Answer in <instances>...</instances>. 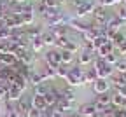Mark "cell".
<instances>
[{
	"mask_svg": "<svg viewBox=\"0 0 126 117\" xmlns=\"http://www.w3.org/2000/svg\"><path fill=\"white\" fill-rule=\"evenodd\" d=\"M46 65L53 66V68H58L61 65V53L56 51V49H51V51L46 53Z\"/></svg>",
	"mask_w": 126,
	"mask_h": 117,
	"instance_id": "3",
	"label": "cell"
},
{
	"mask_svg": "<svg viewBox=\"0 0 126 117\" xmlns=\"http://www.w3.org/2000/svg\"><path fill=\"white\" fill-rule=\"evenodd\" d=\"M77 112L81 114L82 117H94V115L98 114L96 105H94V103H84V105L79 107V110H77Z\"/></svg>",
	"mask_w": 126,
	"mask_h": 117,
	"instance_id": "4",
	"label": "cell"
},
{
	"mask_svg": "<svg viewBox=\"0 0 126 117\" xmlns=\"http://www.w3.org/2000/svg\"><path fill=\"white\" fill-rule=\"evenodd\" d=\"M124 40H126V35H123V33H119V31H117L116 35L112 37V40H110V44H112L114 47H117V45H121V44H123Z\"/></svg>",
	"mask_w": 126,
	"mask_h": 117,
	"instance_id": "30",
	"label": "cell"
},
{
	"mask_svg": "<svg viewBox=\"0 0 126 117\" xmlns=\"http://www.w3.org/2000/svg\"><path fill=\"white\" fill-rule=\"evenodd\" d=\"M117 61H119V54H116L114 51H112V53H110V54L105 58V63H107V65H110V66H112V65H116Z\"/></svg>",
	"mask_w": 126,
	"mask_h": 117,
	"instance_id": "32",
	"label": "cell"
},
{
	"mask_svg": "<svg viewBox=\"0 0 126 117\" xmlns=\"http://www.w3.org/2000/svg\"><path fill=\"white\" fill-rule=\"evenodd\" d=\"M65 117H82L79 112H70V114H65Z\"/></svg>",
	"mask_w": 126,
	"mask_h": 117,
	"instance_id": "47",
	"label": "cell"
},
{
	"mask_svg": "<svg viewBox=\"0 0 126 117\" xmlns=\"http://www.w3.org/2000/svg\"><path fill=\"white\" fill-rule=\"evenodd\" d=\"M98 4H100V7H109V5L117 4V0H98Z\"/></svg>",
	"mask_w": 126,
	"mask_h": 117,
	"instance_id": "43",
	"label": "cell"
},
{
	"mask_svg": "<svg viewBox=\"0 0 126 117\" xmlns=\"http://www.w3.org/2000/svg\"><path fill=\"white\" fill-rule=\"evenodd\" d=\"M0 63H2L4 66H14L16 63H18V59H16L14 54L5 53V54H0Z\"/></svg>",
	"mask_w": 126,
	"mask_h": 117,
	"instance_id": "14",
	"label": "cell"
},
{
	"mask_svg": "<svg viewBox=\"0 0 126 117\" xmlns=\"http://www.w3.org/2000/svg\"><path fill=\"white\" fill-rule=\"evenodd\" d=\"M47 114H49V117H65V112H61L58 107H54V108H47Z\"/></svg>",
	"mask_w": 126,
	"mask_h": 117,
	"instance_id": "34",
	"label": "cell"
},
{
	"mask_svg": "<svg viewBox=\"0 0 126 117\" xmlns=\"http://www.w3.org/2000/svg\"><path fill=\"white\" fill-rule=\"evenodd\" d=\"M114 86H116V89H119V88H124V86H126V80H124V77H123V75L114 77Z\"/></svg>",
	"mask_w": 126,
	"mask_h": 117,
	"instance_id": "37",
	"label": "cell"
},
{
	"mask_svg": "<svg viewBox=\"0 0 126 117\" xmlns=\"http://www.w3.org/2000/svg\"><path fill=\"white\" fill-rule=\"evenodd\" d=\"M26 117H42V112L40 110H37V108H33L32 107L28 112H26Z\"/></svg>",
	"mask_w": 126,
	"mask_h": 117,
	"instance_id": "41",
	"label": "cell"
},
{
	"mask_svg": "<svg viewBox=\"0 0 126 117\" xmlns=\"http://www.w3.org/2000/svg\"><path fill=\"white\" fill-rule=\"evenodd\" d=\"M121 75H123V77H124V80H126V73H121Z\"/></svg>",
	"mask_w": 126,
	"mask_h": 117,
	"instance_id": "49",
	"label": "cell"
},
{
	"mask_svg": "<svg viewBox=\"0 0 126 117\" xmlns=\"http://www.w3.org/2000/svg\"><path fill=\"white\" fill-rule=\"evenodd\" d=\"M93 61V53H89V51H81V54H79V65H88V63H91Z\"/></svg>",
	"mask_w": 126,
	"mask_h": 117,
	"instance_id": "21",
	"label": "cell"
},
{
	"mask_svg": "<svg viewBox=\"0 0 126 117\" xmlns=\"http://www.w3.org/2000/svg\"><path fill=\"white\" fill-rule=\"evenodd\" d=\"M68 42H70V40H68V37H63V39H58V40H56V47H60L61 51H63V49L67 47V44H68Z\"/></svg>",
	"mask_w": 126,
	"mask_h": 117,
	"instance_id": "40",
	"label": "cell"
},
{
	"mask_svg": "<svg viewBox=\"0 0 126 117\" xmlns=\"http://www.w3.org/2000/svg\"><path fill=\"white\" fill-rule=\"evenodd\" d=\"M93 103H94V105H100V107H103V108H107V107L112 105V94H110V93L98 94V96H96V100H94Z\"/></svg>",
	"mask_w": 126,
	"mask_h": 117,
	"instance_id": "7",
	"label": "cell"
},
{
	"mask_svg": "<svg viewBox=\"0 0 126 117\" xmlns=\"http://www.w3.org/2000/svg\"><path fill=\"white\" fill-rule=\"evenodd\" d=\"M30 45H32V53H40L42 49L46 47V45H44V42H42L40 39H35V40H32V42H30Z\"/></svg>",
	"mask_w": 126,
	"mask_h": 117,
	"instance_id": "28",
	"label": "cell"
},
{
	"mask_svg": "<svg viewBox=\"0 0 126 117\" xmlns=\"http://www.w3.org/2000/svg\"><path fill=\"white\" fill-rule=\"evenodd\" d=\"M39 12H40V16H44V14L47 12V7H46L42 2H40V5H39Z\"/></svg>",
	"mask_w": 126,
	"mask_h": 117,
	"instance_id": "46",
	"label": "cell"
},
{
	"mask_svg": "<svg viewBox=\"0 0 126 117\" xmlns=\"http://www.w3.org/2000/svg\"><path fill=\"white\" fill-rule=\"evenodd\" d=\"M94 9H96V4H94L93 0H86L81 7L75 9V18L81 19V18H84V16H88V14H93Z\"/></svg>",
	"mask_w": 126,
	"mask_h": 117,
	"instance_id": "2",
	"label": "cell"
},
{
	"mask_svg": "<svg viewBox=\"0 0 126 117\" xmlns=\"http://www.w3.org/2000/svg\"><path fill=\"white\" fill-rule=\"evenodd\" d=\"M121 25H123V21L117 18V16H116V18H110V19L107 21V28H109L110 31H114V33H117V31H119Z\"/></svg>",
	"mask_w": 126,
	"mask_h": 117,
	"instance_id": "18",
	"label": "cell"
},
{
	"mask_svg": "<svg viewBox=\"0 0 126 117\" xmlns=\"http://www.w3.org/2000/svg\"><path fill=\"white\" fill-rule=\"evenodd\" d=\"M42 4H44L47 9H58V7H60V2H58V0H42Z\"/></svg>",
	"mask_w": 126,
	"mask_h": 117,
	"instance_id": "35",
	"label": "cell"
},
{
	"mask_svg": "<svg viewBox=\"0 0 126 117\" xmlns=\"http://www.w3.org/2000/svg\"><path fill=\"white\" fill-rule=\"evenodd\" d=\"M112 51H114V45H112V44L109 42V44L102 45V47H100V49H98V51L94 53V54H96V56H98L100 59H105V58H107V56H109L110 53H112Z\"/></svg>",
	"mask_w": 126,
	"mask_h": 117,
	"instance_id": "13",
	"label": "cell"
},
{
	"mask_svg": "<svg viewBox=\"0 0 126 117\" xmlns=\"http://www.w3.org/2000/svg\"><path fill=\"white\" fill-rule=\"evenodd\" d=\"M61 94H63V98H65L67 102L74 103V100H75V93H74L72 89H65V91H61Z\"/></svg>",
	"mask_w": 126,
	"mask_h": 117,
	"instance_id": "33",
	"label": "cell"
},
{
	"mask_svg": "<svg viewBox=\"0 0 126 117\" xmlns=\"http://www.w3.org/2000/svg\"><path fill=\"white\" fill-rule=\"evenodd\" d=\"M40 75H42V80L44 82L53 80V79H56V68H53V66H46V68L40 72Z\"/></svg>",
	"mask_w": 126,
	"mask_h": 117,
	"instance_id": "16",
	"label": "cell"
},
{
	"mask_svg": "<svg viewBox=\"0 0 126 117\" xmlns=\"http://www.w3.org/2000/svg\"><path fill=\"white\" fill-rule=\"evenodd\" d=\"M112 107H116V108H126V98H123L121 94L114 93L112 94Z\"/></svg>",
	"mask_w": 126,
	"mask_h": 117,
	"instance_id": "20",
	"label": "cell"
},
{
	"mask_svg": "<svg viewBox=\"0 0 126 117\" xmlns=\"http://www.w3.org/2000/svg\"><path fill=\"white\" fill-rule=\"evenodd\" d=\"M91 44H93V49H94V53H96V51H98V49H100L102 45H105V44H109V39H107L105 35H98V37H96V39H94V40H93Z\"/></svg>",
	"mask_w": 126,
	"mask_h": 117,
	"instance_id": "22",
	"label": "cell"
},
{
	"mask_svg": "<svg viewBox=\"0 0 126 117\" xmlns=\"http://www.w3.org/2000/svg\"><path fill=\"white\" fill-rule=\"evenodd\" d=\"M84 2H86V0H72V5H74V7L77 9V7H81V5H82Z\"/></svg>",
	"mask_w": 126,
	"mask_h": 117,
	"instance_id": "45",
	"label": "cell"
},
{
	"mask_svg": "<svg viewBox=\"0 0 126 117\" xmlns=\"http://www.w3.org/2000/svg\"><path fill=\"white\" fill-rule=\"evenodd\" d=\"M49 31L53 33V35H54V39L58 40V39H63V37H67L68 26H54V28H51Z\"/></svg>",
	"mask_w": 126,
	"mask_h": 117,
	"instance_id": "19",
	"label": "cell"
},
{
	"mask_svg": "<svg viewBox=\"0 0 126 117\" xmlns=\"http://www.w3.org/2000/svg\"><path fill=\"white\" fill-rule=\"evenodd\" d=\"M23 98V91L19 88H16V86H9V96H7V102L9 103H18L19 100Z\"/></svg>",
	"mask_w": 126,
	"mask_h": 117,
	"instance_id": "8",
	"label": "cell"
},
{
	"mask_svg": "<svg viewBox=\"0 0 126 117\" xmlns=\"http://www.w3.org/2000/svg\"><path fill=\"white\" fill-rule=\"evenodd\" d=\"M11 39V30L9 28H0V40H9Z\"/></svg>",
	"mask_w": 126,
	"mask_h": 117,
	"instance_id": "38",
	"label": "cell"
},
{
	"mask_svg": "<svg viewBox=\"0 0 126 117\" xmlns=\"http://www.w3.org/2000/svg\"><path fill=\"white\" fill-rule=\"evenodd\" d=\"M9 53V42L7 40H0V54Z\"/></svg>",
	"mask_w": 126,
	"mask_h": 117,
	"instance_id": "42",
	"label": "cell"
},
{
	"mask_svg": "<svg viewBox=\"0 0 126 117\" xmlns=\"http://www.w3.org/2000/svg\"><path fill=\"white\" fill-rule=\"evenodd\" d=\"M109 80L107 79H96L93 82V91L96 94H103V93H109Z\"/></svg>",
	"mask_w": 126,
	"mask_h": 117,
	"instance_id": "5",
	"label": "cell"
},
{
	"mask_svg": "<svg viewBox=\"0 0 126 117\" xmlns=\"http://www.w3.org/2000/svg\"><path fill=\"white\" fill-rule=\"evenodd\" d=\"M68 70H70V68H68ZM65 80H67V84H68L70 88H74V86H81V84H84V82H82L81 79H77V77H75V75H72L70 72H68V75H67V79H65Z\"/></svg>",
	"mask_w": 126,
	"mask_h": 117,
	"instance_id": "26",
	"label": "cell"
},
{
	"mask_svg": "<svg viewBox=\"0 0 126 117\" xmlns=\"http://www.w3.org/2000/svg\"><path fill=\"white\" fill-rule=\"evenodd\" d=\"M89 26L91 25H86V23H82L81 19H77V18H70V21H68V28H72V30H75L79 33H84Z\"/></svg>",
	"mask_w": 126,
	"mask_h": 117,
	"instance_id": "6",
	"label": "cell"
},
{
	"mask_svg": "<svg viewBox=\"0 0 126 117\" xmlns=\"http://www.w3.org/2000/svg\"><path fill=\"white\" fill-rule=\"evenodd\" d=\"M21 19H23L25 26H32L33 25V19H35V14L33 12H25V14H21Z\"/></svg>",
	"mask_w": 126,
	"mask_h": 117,
	"instance_id": "27",
	"label": "cell"
},
{
	"mask_svg": "<svg viewBox=\"0 0 126 117\" xmlns=\"http://www.w3.org/2000/svg\"><path fill=\"white\" fill-rule=\"evenodd\" d=\"M40 40L44 42L46 47H53V45H56V39H54V35H53L51 31H44L42 35H40Z\"/></svg>",
	"mask_w": 126,
	"mask_h": 117,
	"instance_id": "15",
	"label": "cell"
},
{
	"mask_svg": "<svg viewBox=\"0 0 126 117\" xmlns=\"http://www.w3.org/2000/svg\"><path fill=\"white\" fill-rule=\"evenodd\" d=\"M12 4H19V5H23V4H28V0H12Z\"/></svg>",
	"mask_w": 126,
	"mask_h": 117,
	"instance_id": "48",
	"label": "cell"
},
{
	"mask_svg": "<svg viewBox=\"0 0 126 117\" xmlns=\"http://www.w3.org/2000/svg\"><path fill=\"white\" fill-rule=\"evenodd\" d=\"M114 68H116L119 73H126V61H124V59H119V61L114 65Z\"/></svg>",
	"mask_w": 126,
	"mask_h": 117,
	"instance_id": "36",
	"label": "cell"
},
{
	"mask_svg": "<svg viewBox=\"0 0 126 117\" xmlns=\"http://www.w3.org/2000/svg\"><path fill=\"white\" fill-rule=\"evenodd\" d=\"M98 77H96V72H94V68H89V70H84V82H93L96 80Z\"/></svg>",
	"mask_w": 126,
	"mask_h": 117,
	"instance_id": "29",
	"label": "cell"
},
{
	"mask_svg": "<svg viewBox=\"0 0 126 117\" xmlns=\"http://www.w3.org/2000/svg\"><path fill=\"white\" fill-rule=\"evenodd\" d=\"M117 18H119L123 23L126 21V7H121V9H119V12H117Z\"/></svg>",
	"mask_w": 126,
	"mask_h": 117,
	"instance_id": "44",
	"label": "cell"
},
{
	"mask_svg": "<svg viewBox=\"0 0 126 117\" xmlns=\"http://www.w3.org/2000/svg\"><path fill=\"white\" fill-rule=\"evenodd\" d=\"M49 86L46 84V82H42L40 86H37V88H33V94H37V96H46L47 93H49Z\"/></svg>",
	"mask_w": 126,
	"mask_h": 117,
	"instance_id": "25",
	"label": "cell"
},
{
	"mask_svg": "<svg viewBox=\"0 0 126 117\" xmlns=\"http://www.w3.org/2000/svg\"><path fill=\"white\" fill-rule=\"evenodd\" d=\"M94 72H96V77L98 79H109L112 75V68H110V65L105 63V59H96L94 61Z\"/></svg>",
	"mask_w": 126,
	"mask_h": 117,
	"instance_id": "1",
	"label": "cell"
},
{
	"mask_svg": "<svg viewBox=\"0 0 126 117\" xmlns=\"http://www.w3.org/2000/svg\"><path fill=\"white\" fill-rule=\"evenodd\" d=\"M65 51H68V53H72V54H75V53L79 51V45H77L75 42H72V40H70V42L67 44V47H65Z\"/></svg>",
	"mask_w": 126,
	"mask_h": 117,
	"instance_id": "39",
	"label": "cell"
},
{
	"mask_svg": "<svg viewBox=\"0 0 126 117\" xmlns=\"http://www.w3.org/2000/svg\"><path fill=\"white\" fill-rule=\"evenodd\" d=\"M56 107L61 110V112H68L70 108H72V103L70 102H67L65 98H63V94H61V98L58 100V103H56Z\"/></svg>",
	"mask_w": 126,
	"mask_h": 117,
	"instance_id": "24",
	"label": "cell"
},
{
	"mask_svg": "<svg viewBox=\"0 0 126 117\" xmlns=\"http://www.w3.org/2000/svg\"><path fill=\"white\" fill-rule=\"evenodd\" d=\"M32 108V100H25V98H21L18 103H16V110L19 112V115H26V112Z\"/></svg>",
	"mask_w": 126,
	"mask_h": 117,
	"instance_id": "11",
	"label": "cell"
},
{
	"mask_svg": "<svg viewBox=\"0 0 126 117\" xmlns=\"http://www.w3.org/2000/svg\"><path fill=\"white\" fill-rule=\"evenodd\" d=\"M30 100H32V107H33V108H37V110H40V112L47 110V105H46L44 96H37V94H33Z\"/></svg>",
	"mask_w": 126,
	"mask_h": 117,
	"instance_id": "10",
	"label": "cell"
},
{
	"mask_svg": "<svg viewBox=\"0 0 126 117\" xmlns=\"http://www.w3.org/2000/svg\"><path fill=\"white\" fill-rule=\"evenodd\" d=\"M42 33H44V31H42L39 26H30V28H26V39L32 42V40H35V39H40Z\"/></svg>",
	"mask_w": 126,
	"mask_h": 117,
	"instance_id": "12",
	"label": "cell"
},
{
	"mask_svg": "<svg viewBox=\"0 0 126 117\" xmlns=\"http://www.w3.org/2000/svg\"><path fill=\"white\" fill-rule=\"evenodd\" d=\"M61 53V65H65V66H70L72 65V61H74V54L72 53H68V51H60Z\"/></svg>",
	"mask_w": 126,
	"mask_h": 117,
	"instance_id": "23",
	"label": "cell"
},
{
	"mask_svg": "<svg viewBox=\"0 0 126 117\" xmlns=\"http://www.w3.org/2000/svg\"><path fill=\"white\" fill-rule=\"evenodd\" d=\"M67 75H68V66H65V65H60L58 68H56V77L67 79Z\"/></svg>",
	"mask_w": 126,
	"mask_h": 117,
	"instance_id": "31",
	"label": "cell"
},
{
	"mask_svg": "<svg viewBox=\"0 0 126 117\" xmlns=\"http://www.w3.org/2000/svg\"><path fill=\"white\" fill-rule=\"evenodd\" d=\"M93 16H94V21H96V25H107V21H109L103 7H98V5H96V9H94Z\"/></svg>",
	"mask_w": 126,
	"mask_h": 117,
	"instance_id": "9",
	"label": "cell"
},
{
	"mask_svg": "<svg viewBox=\"0 0 126 117\" xmlns=\"http://www.w3.org/2000/svg\"><path fill=\"white\" fill-rule=\"evenodd\" d=\"M42 75H40V72H33L32 70V73H30V77H28V84L30 86H33V88H37V86H40L42 84Z\"/></svg>",
	"mask_w": 126,
	"mask_h": 117,
	"instance_id": "17",
	"label": "cell"
},
{
	"mask_svg": "<svg viewBox=\"0 0 126 117\" xmlns=\"http://www.w3.org/2000/svg\"><path fill=\"white\" fill-rule=\"evenodd\" d=\"M119 2H123V0H117V4H119Z\"/></svg>",
	"mask_w": 126,
	"mask_h": 117,
	"instance_id": "50",
	"label": "cell"
}]
</instances>
